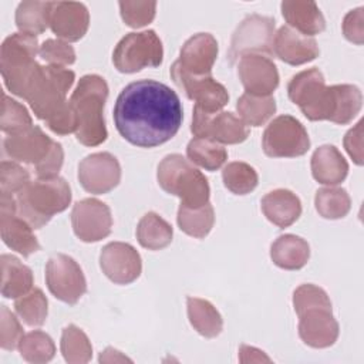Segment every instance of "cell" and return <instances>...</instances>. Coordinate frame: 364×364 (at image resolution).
Listing matches in <instances>:
<instances>
[{
    "instance_id": "cell-1",
    "label": "cell",
    "mask_w": 364,
    "mask_h": 364,
    "mask_svg": "<svg viewBox=\"0 0 364 364\" xmlns=\"http://www.w3.org/2000/svg\"><path fill=\"white\" fill-rule=\"evenodd\" d=\"M183 109L178 94L155 80L128 84L117 97L114 122L119 135L139 148L168 142L182 125Z\"/></svg>"
},
{
    "instance_id": "cell-2",
    "label": "cell",
    "mask_w": 364,
    "mask_h": 364,
    "mask_svg": "<svg viewBox=\"0 0 364 364\" xmlns=\"http://www.w3.org/2000/svg\"><path fill=\"white\" fill-rule=\"evenodd\" d=\"M108 98V84L97 74H87L80 78L70 97L78 127L75 138L85 146H97L105 142L108 132L104 119V107Z\"/></svg>"
},
{
    "instance_id": "cell-3",
    "label": "cell",
    "mask_w": 364,
    "mask_h": 364,
    "mask_svg": "<svg viewBox=\"0 0 364 364\" xmlns=\"http://www.w3.org/2000/svg\"><path fill=\"white\" fill-rule=\"evenodd\" d=\"M17 216L24 219L33 229H40L50 219L68 208L71 188L64 178H38L30 181L17 195Z\"/></svg>"
},
{
    "instance_id": "cell-4",
    "label": "cell",
    "mask_w": 364,
    "mask_h": 364,
    "mask_svg": "<svg viewBox=\"0 0 364 364\" xmlns=\"http://www.w3.org/2000/svg\"><path fill=\"white\" fill-rule=\"evenodd\" d=\"M158 185L181 199L179 205L198 208L209 202L210 188L206 176L181 154L166 155L156 169Z\"/></svg>"
},
{
    "instance_id": "cell-5",
    "label": "cell",
    "mask_w": 364,
    "mask_h": 364,
    "mask_svg": "<svg viewBox=\"0 0 364 364\" xmlns=\"http://www.w3.org/2000/svg\"><path fill=\"white\" fill-rule=\"evenodd\" d=\"M38 50L37 37L24 33L10 34L0 48V71L4 85L11 94L23 100L40 67L36 61Z\"/></svg>"
},
{
    "instance_id": "cell-6",
    "label": "cell",
    "mask_w": 364,
    "mask_h": 364,
    "mask_svg": "<svg viewBox=\"0 0 364 364\" xmlns=\"http://www.w3.org/2000/svg\"><path fill=\"white\" fill-rule=\"evenodd\" d=\"M74 80V71L65 67L40 65L28 85L24 100L30 104L34 115L46 122L68 102L67 94Z\"/></svg>"
},
{
    "instance_id": "cell-7",
    "label": "cell",
    "mask_w": 364,
    "mask_h": 364,
    "mask_svg": "<svg viewBox=\"0 0 364 364\" xmlns=\"http://www.w3.org/2000/svg\"><path fill=\"white\" fill-rule=\"evenodd\" d=\"M162 60V41L154 30L128 33L112 51V63L124 74H134L146 67H159Z\"/></svg>"
},
{
    "instance_id": "cell-8",
    "label": "cell",
    "mask_w": 364,
    "mask_h": 364,
    "mask_svg": "<svg viewBox=\"0 0 364 364\" xmlns=\"http://www.w3.org/2000/svg\"><path fill=\"white\" fill-rule=\"evenodd\" d=\"M262 148L270 158H296L309 151L310 138L299 119L291 115H279L264 129Z\"/></svg>"
},
{
    "instance_id": "cell-9",
    "label": "cell",
    "mask_w": 364,
    "mask_h": 364,
    "mask_svg": "<svg viewBox=\"0 0 364 364\" xmlns=\"http://www.w3.org/2000/svg\"><path fill=\"white\" fill-rule=\"evenodd\" d=\"M363 107V94L357 85L336 84L326 87L314 108L306 115L310 121H331L338 125L351 122Z\"/></svg>"
},
{
    "instance_id": "cell-10",
    "label": "cell",
    "mask_w": 364,
    "mask_h": 364,
    "mask_svg": "<svg viewBox=\"0 0 364 364\" xmlns=\"http://www.w3.org/2000/svg\"><path fill=\"white\" fill-rule=\"evenodd\" d=\"M274 18L260 14H249L232 34L229 60L235 63L247 54H273Z\"/></svg>"
},
{
    "instance_id": "cell-11",
    "label": "cell",
    "mask_w": 364,
    "mask_h": 364,
    "mask_svg": "<svg viewBox=\"0 0 364 364\" xmlns=\"http://www.w3.org/2000/svg\"><path fill=\"white\" fill-rule=\"evenodd\" d=\"M46 284L55 299L67 304H75L87 291L81 266L64 253H55L47 260Z\"/></svg>"
},
{
    "instance_id": "cell-12",
    "label": "cell",
    "mask_w": 364,
    "mask_h": 364,
    "mask_svg": "<svg viewBox=\"0 0 364 364\" xmlns=\"http://www.w3.org/2000/svg\"><path fill=\"white\" fill-rule=\"evenodd\" d=\"M191 132L198 138H209L226 145L240 144L249 136L247 125L233 112H205L198 107H193Z\"/></svg>"
},
{
    "instance_id": "cell-13",
    "label": "cell",
    "mask_w": 364,
    "mask_h": 364,
    "mask_svg": "<svg viewBox=\"0 0 364 364\" xmlns=\"http://www.w3.org/2000/svg\"><path fill=\"white\" fill-rule=\"evenodd\" d=\"M171 77L176 87L189 100L195 101V107L205 112H219L229 101L228 90L212 75H191L178 61L171 67Z\"/></svg>"
},
{
    "instance_id": "cell-14",
    "label": "cell",
    "mask_w": 364,
    "mask_h": 364,
    "mask_svg": "<svg viewBox=\"0 0 364 364\" xmlns=\"http://www.w3.org/2000/svg\"><path fill=\"white\" fill-rule=\"evenodd\" d=\"M71 226L80 240L85 243L100 242L111 233V209L95 198L78 200L71 210Z\"/></svg>"
},
{
    "instance_id": "cell-15",
    "label": "cell",
    "mask_w": 364,
    "mask_h": 364,
    "mask_svg": "<svg viewBox=\"0 0 364 364\" xmlns=\"http://www.w3.org/2000/svg\"><path fill=\"white\" fill-rule=\"evenodd\" d=\"M78 181L88 193H108L121 181V165L109 152L87 155L78 165Z\"/></svg>"
},
{
    "instance_id": "cell-16",
    "label": "cell",
    "mask_w": 364,
    "mask_h": 364,
    "mask_svg": "<svg viewBox=\"0 0 364 364\" xmlns=\"http://www.w3.org/2000/svg\"><path fill=\"white\" fill-rule=\"evenodd\" d=\"M102 273L115 284H129L142 272V260L138 250L124 242H111L100 253Z\"/></svg>"
},
{
    "instance_id": "cell-17",
    "label": "cell",
    "mask_w": 364,
    "mask_h": 364,
    "mask_svg": "<svg viewBox=\"0 0 364 364\" xmlns=\"http://www.w3.org/2000/svg\"><path fill=\"white\" fill-rule=\"evenodd\" d=\"M239 80L247 94L269 97L279 87V71L273 60L262 54L243 55L237 64Z\"/></svg>"
},
{
    "instance_id": "cell-18",
    "label": "cell",
    "mask_w": 364,
    "mask_h": 364,
    "mask_svg": "<svg viewBox=\"0 0 364 364\" xmlns=\"http://www.w3.org/2000/svg\"><path fill=\"white\" fill-rule=\"evenodd\" d=\"M53 144L54 141L40 127L33 125L23 132L7 135L3 141V148L11 161L36 166L48 155Z\"/></svg>"
},
{
    "instance_id": "cell-19",
    "label": "cell",
    "mask_w": 364,
    "mask_h": 364,
    "mask_svg": "<svg viewBox=\"0 0 364 364\" xmlns=\"http://www.w3.org/2000/svg\"><path fill=\"white\" fill-rule=\"evenodd\" d=\"M90 27V13L85 4L77 1H53L50 28L67 43L81 40Z\"/></svg>"
},
{
    "instance_id": "cell-20",
    "label": "cell",
    "mask_w": 364,
    "mask_h": 364,
    "mask_svg": "<svg viewBox=\"0 0 364 364\" xmlns=\"http://www.w3.org/2000/svg\"><path fill=\"white\" fill-rule=\"evenodd\" d=\"M218 53L216 38L210 33H198L183 43L176 61L191 75H210Z\"/></svg>"
},
{
    "instance_id": "cell-21",
    "label": "cell",
    "mask_w": 364,
    "mask_h": 364,
    "mask_svg": "<svg viewBox=\"0 0 364 364\" xmlns=\"http://www.w3.org/2000/svg\"><path fill=\"white\" fill-rule=\"evenodd\" d=\"M273 54L290 65H301L316 60L320 54L317 41L289 26H282L274 34Z\"/></svg>"
},
{
    "instance_id": "cell-22",
    "label": "cell",
    "mask_w": 364,
    "mask_h": 364,
    "mask_svg": "<svg viewBox=\"0 0 364 364\" xmlns=\"http://www.w3.org/2000/svg\"><path fill=\"white\" fill-rule=\"evenodd\" d=\"M340 327L331 310L314 309L299 316V336L313 348H327L338 338Z\"/></svg>"
},
{
    "instance_id": "cell-23",
    "label": "cell",
    "mask_w": 364,
    "mask_h": 364,
    "mask_svg": "<svg viewBox=\"0 0 364 364\" xmlns=\"http://www.w3.org/2000/svg\"><path fill=\"white\" fill-rule=\"evenodd\" d=\"M280 9L287 26L304 36L311 37L326 28L324 16L311 0H284Z\"/></svg>"
},
{
    "instance_id": "cell-24",
    "label": "cell",
    "mask_w": 364,
    "mask_h": 364,
    "mask_svg": "<svg viewBox=\"0 0 364 364\" xmlns=\"http://www.w3.org/2000/svg\"><path fill=\"white\" fill-rule=\"evenodd\" d=\"M326 87L323 73L314 67L291 77L287 84V95L300 108L303 115H306L317 104Z\"/></svg>"
},
{
    "instance_id": "cell-25",
    "label": "cell",
    "mask_w": 364,
    "mask_h": 364,
    "mask_svg": "<svg viewBox=\"0 0 364 364\" xmlns=\"http://www.w3.org/2000/svg\"><path fill=\"white\" fill-rule=\"evenodd\" d=\"M262 212L273 225L284 229L293 225L301 215L299 196L289 189H274L262 198Z\"/></svg>"
},
{
    "instance_id": "cell-26",
    "label": "cell",
    "mask_w": 364,
    "mask_h": 364,
    "mask_svg": "<svg viewBox=\"0 0 364 364\" xmlns=\"http://www.w3.org/2000/svg\"><path fill=\"white\" fill-rule=\"evenodd\" d=\"M311 175L323 185L341 183L348 173V164L334 145H321L311 155Z\"/></svg>"
},
{
    "instance_id": "cell-27",
    "label": "cell",
    "mask_w": 364,
    "mask_h": 364,
    "mask_svg": "<svg viewBox=\"0 0 364 364\" xmlns=\"http://www.w3.org/2000/svg\"><path fill=\"white\" fill-rule=\"evenodd\" d=\"M272 262L284 270H299L310 259V246L300 236L287 233L279 236L270 246Z\"/></svg>"
},
{
    "instance_id": "cell-28",
    "label": "cell",
    "mask_w": 364,
    "mask_h": 364,
    "mask_svg": "<svg viewBox=\"0 0 364 364\" xmlns=\"http://www.w3.org/2000/svg\"><path fill=\"white\" fill-rule=\"evenodd\" d=\"M33 230L34 229L17 215L0 216V232L4 245L23 257H28L40 250V243Z\"/></svg>"
},
{
    "instance_id": "cell-29",
    "label": "cell",
    "mask_w": 364,
    "mask_h": 364,
    "mask_svg": "<svg viewBox=\"0 0 364 364\" xmlns=\"http://www.w3.org/2000/svg\"><path fill=\"white\" fill-rule=\"evenodd\" d=\"M1 294L6 299H18L33 289L34 276L28 266L13 255H1Z\"/></svg>"
},
{
    "instance_id": "cell-30",
    "label": "cell",
    "mask_w": 364,
    "mask_h": 364,
    "mask_svg": "<svg viewBox=\"0 0 364 364\" xmlns=\"http://www.w3.org/2000/svg\"><path fill=\"white\" fill-rule=\"evenodd\" d=\"M186 309L191 326L200 336L206 338H215L222 333L223 318L210 301L199 297H188Z\"/></svg>"
},
{
    "instance_id": "cell-31",
    "label": "cell",
    "mask_w": 364,
    "mask_h": 364,
    "mask_svg": "<svg viewBox=\"0 0 364 364\" xmlns=\"http://www.w3.org/2000/svg\"><path fill=\"white\" fill-rule=\"evenodd\" d=\"M53 1L24 0L16 9V26L20 33L38 36L50 27Z\"/></svg>"
},
{
    "instance_id": "cell-32",
    "label": "cell",
    "mask_w": 364,
    "mask_h": 364,
    "mask_svg": "<svg viewBox=\"0 0 364 364\" xmlns=\"http://www.w3.org/2000/svg\"><path fill=\"white\" fill-rule=\"evenodd\" d=\"M172 226L155 212L145 213L136 226V239L148 250H161L172 242Z\"/></svg>"
},
{
    "instance_id": "cell-33",
    "label": "cell",
    "mask_w": 364,
    "mask_h": 364,
    "mask_svg": "<svg viewBox=\"0 0 364 364\" xmlns=\"http://www.w3.org/2000/svg\"><path fill=\"white\" fill-rule=\"evenodd\" d=\"M176 222L179 229L188 236L203 239L205 236L209 235L215 223L213 206L210 205V202L198 208L179 205Z\"/></svg>"
},
{
    "instance_id": "cell-34",
    "label": "cell",
    "mask_w": 364,
    "mask_h": 364,
    "mask_svg": "<svg viewBox=\"0 0 364 364\" xmlns=\"http://www.w3.org/2000/svg\"><path fill=\"white\" fill-rule=\"evenodd\" d=\"M186 155L192 164L210 172L222 168L228 159V151L222 144L198 136L189 141Z\"/></svg>"
},
{
    "instance_id": "cell-35",
    "label": "cell",
    "mask_w": 364,
    "mask_h": 364,
    "mask_svg": "<svg viewBox=\"0 0 364 364\" xmlns=\"http://www.w3.org/2000/svg\"><path fill=\"white\" fill-rule=\"evenodd\" d=\"M239 118L247 127H260L266 124L276 112V101L272 95L262 97L245 92L236 102Z\"/></svg>"
},
{
    "instance_id": "cell-36",
    "label": "cell",
    "mask_w": 364,
    "mask_h": 364,
    "mask_svg": "<svg viewBox=\"0 0 364 364\" xmlns=\"http://www.w3.org/2000/svg\"><path fill=\"white\" fill-rule=\"evenodd\" d=\"M60 348L68 364H85L92 357V346L87 334L77 326L68 324L61 333Z\"/></svg>"
},
{
    "instance_id": "cell-37",
    "label": "cell",
    "mask_w": 364,
    "mask_h": 364,
    "mask_svg": "<svg viewBox=\"0 0 364 364\" xmlns=\"http://www.w3.org/2000/svg\"><path fill=\"white\" fill-rule=\"evenodd\" d=\"M14 310L24 324L40 327L47 320L48 300L41 289L34 287L27 294L16 299Z\"/></svg>"
},
{
    "instance_id": "cell-38",
    "label": "cell",
    "mask_w": 364,
    "mask_h": 364,
    "mask_svg": "<svg viewBox=\"0 0 364 364\" xmlns=\"http://www.w3.org/2000/svg\"><path fill=\"white\" fill-rule=\"evenodd\" d=\"M314 206L318 215L324 219H341L351 208V199L343 188H321L316 192Z\"/></svg>"
},
{
    "instance_id": "cell-39",
    "label": "cell",
    "mask_w": 364,
    "mask_h": 364,
    "mask_svg": "<svg viewBox=\"0 0 364 364\" xmlns=\"http://www.w3.org/2000/svg\"><path fill=\"white\" fill-rule=\"evenodd\" d=\"M18 353L27 363L44 364L54 358L55 344L47 333L33 330L23 336L18 344Z\"/></svg>"
},
{
    "instance_id": "cell-40",
    "label": "cell",
    "mask_w": 364,
    "mask_h": 364,
    "mask_svg": "<svg viewBox=\"0 0 364 364\" xmlns=\"http://www.w3.org/2000/svg\"><path fill=\"white\" fill-rule=\"evenodd\" d=\"M223 185L235 195H247L257 186L259 175L256 169L240 161L229 162L222 171Z\"/></svg>"
},
{
    "instance_id": "cell-41",
    "label": "cell",
    "mask_w": 364,
    "mask_h": 364,
    "mask_svg": "<svg viewBox=\"0 0 364 364\" xmlns=\"http://www.w3.org/2000/svg\"><path fill=\"white\" fill-rule=\"evenodd\" d=\"M31 127H33V118L28 114L27 108L18 101L9 97L6 92H3L1 115H0L1 131L7 135H14Z\"/></svg>"
},
{
    "instance_id": "cell-42",
    "label": "cell",
    "mask_w": 364,
    "mask_h": 364,
    "mask_svg": "<svg viewBox=\"0 0 364 364\" xmlns=\"http://www.w3.org/2000/svg\"><path fill=\"white\" fill-rule=\"evenodd\" d=\"M293 307L297 316L314 309L331 310V301L328 294L316 284H300L293 291Z\"/></svg>"
},
{
    "instance_id": "cell-43",
    "label": "cell",
    "mask_w": 364,
    "mask_h": 364,
    "mask_svg": "<svg viewBox=\"0 0 364 364\" xmlns=\"http://www.w3.org/2000/svg\"><path fill=\"white\" fill-rule=\"evenodd\" d=\"M119 13L128 27L141 28L155 18L156 1H119Z\"/></svg>"
},
{
    "instance_id": "cell-44",
    "label": "cell",
    "mask_w": 364,
    "mask_h": 364,
    "mask_svg": "<svg viewBox=\"0 0 364 364\" xmlns=\"http://www.w3.org/2000/svg\"><path fill=\"white\" fill-rule=\"evenodd\" d=\"M41 60L48 63V65L67 67L75 63V51L70 43L64 40L48 38L46 40L38 50Z\"/></svg>"
},
{
    "instance_id": "cell-45",
    "label": "cell",
    "mask_w": 364,
    "mask_h": 364,
    "mask_svg": "<svg viewBox=\"0 0 364 364\" xmlns=\"http://www.w3.org/2000/svg\"><path fill=\"white\" fill-rule=\"evenodd\" d=\"M30 182V173L13 161H3L0 165V192L17 195Z\"/></svg>"
},
{
    "instance_id": "cell-46",
    "label": "cell",
    "mask_w": 364,
    "mask_h": 364,
    "mask_svg": "<svg viewBox=\"0 0 364 364\" xmlns=\"http://www.w3.org/2000/svg\"><path fill=\"white\" fill-rule=\"evenodd\" d=\"M0 347L3 350L13 351L18 348V344L24 336L23 327L17 317L4 304L0 309Z\"/></svg>"
},
{
    "instance_id": "cell-47",
    "label": "cell",
    "mask_w": 364,
    "mask_h": 364,
    "mask_svg": "<svg viewBox=\"0 0 364 364\" xmlns=\"http://www.w3.org/2000/svg\"><path fill=\"white\" fill-rule=\"evenodd\" d=\"M46 125L54 134H58V135H68L73 132L75 134L78 127V119L70 101L55 115H53L48 121H46Z\"/></svg>"
},
{
    "instance_id": "cell-48",
    "label": "cell",
    "mask_w": 364,
    "mask_h": 364,
    "mask_svg": "<svg viewBox=\"0 0 364 364\" xmlns=\"http://www.w3.org/2000/svg\"><path fill=\"white\" fill-rule=\"evenodd\" d=\"M63 164H64L63 145L60 142L54 141L48 155L34 166L36 173L38 178H55V176H58V172L61 171Z\"/></svg>"
},
{
    "instance_id": "cell-49",
    "label": "cell",
    "mask_w": 364,
    "mask_h": 364,
    "mask_svg": "<svg viewBox=\"0 0 364 364\" xmlns=\"http://www.w3.org/2000/svg\"><path fill=\"white\" fill-rule=\"evenodd\" d=\"M343 34L357 46L364 43V7H357L344 16Z\"/></svg>"
},
{
    "instance_id": "cell-50",
    "label": "cell",
    "mask_w": 364,
    "mask_h": 364,
    "mask_svg": "<svg viewBox=\"0 0 364 364\" xmlns=\"http://www.w3.org/2000/svg\"><path fill=\"white\" fill-rule=\"evenodd\" d=\"M344 148L355 165H363V119H360L343 139Z\"/></svg>"
},
{
    "instance_id": "cell-51",
    "label": "cell",
    "mask_w": 364,
    "mask_h": 364,
    "mask_svg": "<svg viewBox=\"0 0 364 364\" xmlns=\"http://www.w3.org/2000/svg\"><path fill=\"white\" fill-rule=\"evenodd\" d=\"M239 360L240 363H260V361H266L270 363L272 360L259 348L242 344L239 348Z\"/></svg>"
},
{
    "instance_id": "cell-52",
    "label": "cell",
    "mask_w": 364,
    "mask_h": 364,
    "mask_svg": "<svg viewBox=\"0 0 364 364\" xmlns=\"http://www.w3.org/2000/svg\"><path fill=\"white\" fill-rule=\"evenodd\" d=\"M100 363H124L128 361L131 363V358L124 355L121 351L115 350L114 347H107L98 357Z\"/></svg>"
}]
</instances>
